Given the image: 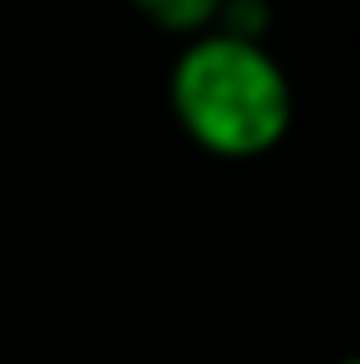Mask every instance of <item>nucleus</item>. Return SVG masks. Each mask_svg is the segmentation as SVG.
Segmentation results:
<instances>
[{
	"label": "nucleus",
	"instance_id": "nucleus-1",
	"mask_svg": "<svg viewBox=\"0 0 360 364\" xmlns=\"http://www.w3.org/2000/svg\"><path fill=\"white\" fill-rule=\"evenodd\" d=\"M171 111L203 152L250 161L287 139L296 102L263 42L208 28L171 65Z\"/></svg>",
	"mask_w": 360,
	"mask_h": 364
},
{
	"label": "nucleus",
	"instance_id": "nucleus-2",
	"mask_svg": "<svg viewBox=\"0 0 360 364\" xmlns=\"http://www.w3.org/2000/svg\"><path fill=\"white\" fill-rule=\"evenodd\" d=\"M139 14L162 33H180V37H198L217 23L222 0H129Z\"/></svg>",
	"mask_w": 360,
	"mask_h": 364
},
{
	"label": "nucleus",
	"instance_id": "nucleus-3",
	"mask_svg": "<svg viewBox=\"0 0 360 364\" xmlns=\"http://www.w3.org/2000/svg\"><path fill=\"white\" fill-rule=\"evenodd\" d=\"M337 364H360V355H346V360H337Z\"/></svg>",
	"mask_w": 360,
	"mask_h": 364
}]
</instances>
